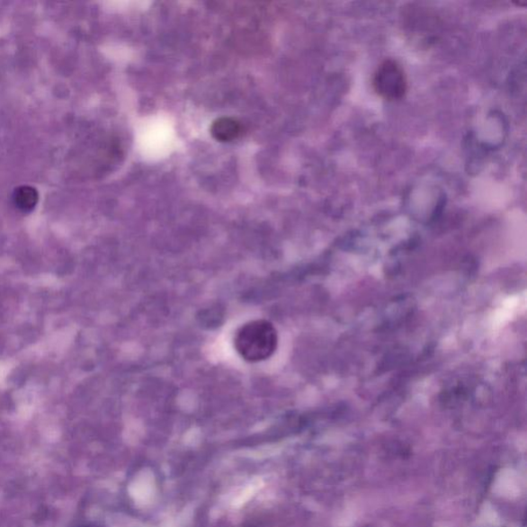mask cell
Instances as JSON below:
<instances>
[{
	"instance_id": "6da1fadb",
	"label": "cell",
	"mask_w": 527,
	"mask_h": 527,
	"mask_svg": "<svg viewBox=\"0 0 527 527\" xmlns=\"http://www.w3.org/2000/svg\"><path fill=\"white\" fill-rule=\"evenodd\" d=\"M279 344L275 326L265 319H256L239 327L234 346L242 359L259 362L272 357Z\"/></svg>"
},
{
	"instance_id": "7a4b0ae2",
	"label": "cell",
	"mask_w": 527,
	"mask_h": 527,
	"mask_svg": "<svg viewBox=\"0 0 527 527\" xmlns=\"http://www.w3.org/2000/svg\"><path fill=\"white\" fill-rule=\"evenodd\" d=\"M373 88L386 101H401L407 94L408 82L400 64L393 59L384 60L375 71Z\"/></svg>"
},
{
	"instance_id": "3957f363",
	"label": "cell",
	"mask_w": 527,
	"mask_h": 527,
	"mask_svg": "<svg viewBox=\"0 0 527 527\" xmlns=\"http://www.w3.org/2000/svg\"><path fill=\"white\" fill-rule=\"evenodd\" d=\"M212 138L219 142H231L242 133V126L237 119L219 118L210 127Z\"/></svg>"
},
{
	"instance_id": "277c9868",
	"label": "cell",
	"mask_w": 527,
	"mask_h": 527,
	"mask_svg": "<svg viewBox=\"0 0 527 527\" xmlns=\"http://www.w3.org/2000/svg\"><path fill=\"white\" fill-rule=\"evenodd\" d=\"M13 201L21 210L31 211L38 203L39 194L33 188L21 187L16 190Z\"/></svg>"
}]
</instances>
